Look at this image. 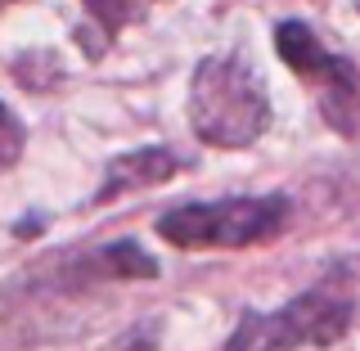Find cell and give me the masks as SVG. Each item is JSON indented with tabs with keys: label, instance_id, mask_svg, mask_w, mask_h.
<instances>
[{
	"label": "cell",
	"instance_id": "1",
	"mask_svg": "<svg viewBox=\"0 0 360 351\" xmlns=\"http://www.w3.org/2000/svg\"><path fill=\"white\" fill-rule=\"evenodd\" d=\"M189 122L212 149H248L270 127L266 82L243 54H207L189 82Z\"/></svg>",
	"mask_w": 360,
	"mask_h": 351
},
{
	"label": "cell",
	"instance_id": "2",
	"mask_svg": "<svg viewBox=\"0 0 360 351\" xmlns=\"http://www.w3.org/2000/svg\"><path fill=\"white\" fill-rule=\"evenodd\" d=\"M292 221V203L284 194L257 198H221V203H185L158 217V234L172 248L202 253V248H252L284 234Z\"/></svg>",
	"mask_w": 360,
	"mask_h": 351
},
{
	"label": "cell",
	"instance_id": "3",
	"mask_svg": "<svg viewBox=\"0 0 360 351\" xmlns=\"http://www.w3.org/2000/svg\"><path fill=\"white\" fill-rule=\"evenodd\" d=\"M356 302L352 293L320 284L307 288L279 311H243L230 343L221 351H302V347H333L352 329Z\"/></svg>",
	"mask_w": 360,
	"mask_h": 351
},
{
	"label": "cell",
	"instance_id": "4",
	"mask_svg": "<svg viewBox=\"0 0 360 351\" xmlns=\"http://www.w3.org/2000/svg\"><path fill=\"white\" fill-rule=\"evenodd\" d=\"M297 77L315 95V108H320L324 127L338 131L342 140H360V68L347 54L320 50L311 59V68Z\"/></svg>",
	"mask_w": 360,
	"mask_h": 351
},
{
	"label": "cell",
	"instance_id": "5",
	"mask_svg": "<svg viewBox=\"0 0 360 351\" xmlns=\"http://www.w3.org/2000/svg\"><path fill=\"white\" fill-rule=\"evenodd\" d=\"M189 167V158H180L162 144L153 149H131V153H117L104 172V185H99L95 203H108V198H122V194H135V189H149V185H162V180L180 176Z\"/></svg>",
	"mask_w": 360,
	"mask_h": 351
},
{
	"label": "cell",
	"instance_id": "6",
	"mask_svg": "<svg viewBox=\"0 0 360 351\" xmlns=\"http://www.w3.org/2000/svg\"><path fill=\"white\" fill-rule=\"evenodd\" d=\"M99 275H112V279H153L158 275V262L144 253L135 239H122V243H108L99 248L95 257H86Z\"/></svg>",
	"mask_w": 360,
	"mask_h": 351
},
{
	"label": "cell",
	"instance_id": "7",
	"mask_svg": "<svg viewBox=\"0 0 360 351\" xmlns=\"http://www.w3.org/2000/svg\"><path fill=\"white\" fill-rule=\"evenodd\" d=\"M86 14L99 23V32L104 37H117L122 27H131V23H140L158 0H82Z\"/></svg>",
	"mask_w": 360,
	"mask_h": 351
},
{
	"label": "cell",
	"instance_id": "8",
	"mask_svg": "<svg viewBox=\"0 0 360 351\" xmlns=\"http://www.w3.org/2000/svg\"><path fill=\"white\" fill-rule=\"evenodd\" d=\"M22 144H27V131H22V122L14 117V108L0 99V172H9V167L18 162Z\"/></svg>",
	"mask_w": 360,
	"mask_h": 351
},
{
	"label": "cell",
	"instance_id": "9",
	"mask_svg": "<svg viewBox=\"0 0 360 351\" xmlns=\"http://www.w3.org/2000/svg\"><path fill=\"white\" fill-rule=\"evenodd\" d=\"M9 5H14V0H0V9H9Z\"/></svg>",
	"mask_w": 360,
	"mask_h": 351
}]
</instances>
